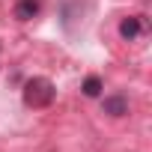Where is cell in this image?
Wrapping results in <instances>:
<instances>
[{"instance_id":"obj_3","label":"cell","mask_w":152,"mask_h":152,"mask_svg":"<svg viewBox=\"0 0 152 152\" xmlns=\"http://www.w3.org/2000/svg\"><path fill=\"white\" fill-rule=\"evenodd\" d=\"M140 33H143V21H140V15H131V18H125V21L119 24V36L128 39V42L137 39Z\"/></svg>"},{"instance_id":"obj_1","label":"cell","mask_w":152,"mask_h":152,"mask_svg":"<svg viewBox=\"0 0 152 152\" xmlns=\"http://www.w3.org/2000/svg\"><path fill=\"white\" fill-rule=\"evenodd\" d=\"M57 99V87L48 81V78H30L24 84V104L27 107H51Z\"/></svg>"},{"instance_id":"obj_2","label":"cell","mask_w":152,"mask_h":152,"mask_svg":"<svg viewBox=\"0 0 152 152\" xmlns=\"http://www.w3.org/2000/svg\"><path fill=\"white\" fill-rule=\"evenodd\" d=\"M39 9H42V0H18L15 3V18L18 21H30V18L39 15Z\"/></svg>"},{"instance_id":"obj_4","label":"cell","mask_w":152,"mask_h":152,"mask_svg":"<svg viewBox=\"0 0 152 152\" xmlns=\"http://www.w3.org/2000/svg\"><path fill=\"white\" fill-rule=\"evenodd\" d=\"M104 113L122 116V113H128V102H125L122 96H110V99H104Z\"/></svg>"},{"instance_id":"obj_5","label":"cell","mask_w":152,"mask_h":152,"mask_svg":"<svg viewBox=\"0 0 152 152\" xmlns=\"http://www.w3.org/2000/svg\"><path fill=\"white\" fill-rule=\"evenodd\" d=\"M84 96H90V99H96V96H102V78H87L84 81Z\"/></svg>"}]
</instances>
